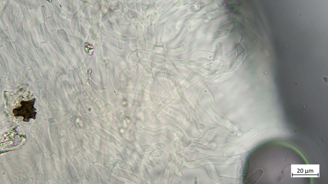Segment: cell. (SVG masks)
I'll use <instances>...</instances> for the list:
<instances>
[{
	"mask_svg": "<svg viewBox=\"0 0 328 184\" xmlns=\"http://www.w3.org/2000/svg\"><path fill=\"white\" fill-rule=\"evenodd\" d=\"M208 169V170L209 172V173L210 175L212 178L216 182L219 183L222 182V183H223V182H224V183H225V182H226L227 183L228 182L230 183V182H231L232 183H233L232 181L234 182V181L236 182L237 181V179H230L229 178H228L226 177H224L220 176L217 174V172L214 169H213V168L211 169V168L209 167ZM234 183H235L234 182Z\"/></svg>",
	"mask_w": 328,
	"mask_h": 184,
	"instance_id": "6da1fadb",
	"label": "cell"
},
{
	"mask_svg": "<svg viewBox=\"0 0 328 184\" xmlns=\"http://www.w3.org/2000/svg\"><path fill=\"white\" fill-rule=\"evenodd\" d=\"M263 171L261 170L257 171L249 176L246 180L247 183H254L261 176Z\"/></svg>",
	"mask_w": 328,
	"mask_h": 184,
	"instance_id": "7a4b0ae2",
	"label": "cell"
},
{
	"mask_svg": "<svg viewBox=\"0 0 328 184\" xmlns=\"http://www.w3.org/2000/svg\"><path fill=\"white\" fill-rule=\"evenodd\" d=\"M228 33V30H225L224 31H218L215 32L214 33L213 36L215 38H217L218 37H220L222 36H223L225 35H226Z\"/></svg>",
	"mask_w": 328,
	"mask_h": 184,
	"instance_id": "3957f363",
	"label": "cell"
}]
</instances>
